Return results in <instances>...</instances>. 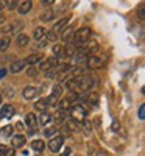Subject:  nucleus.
<instances>
[{
	"instance_id": "nucleus-23",
	"label": "nucleus",
	"mask_w": 145,
	"mask_h": 156,
	"mask_svg": "<svg viewBox=\"0 0 145 156\" xmlns=\"http://www.w3.org/2000/svg\"><path fill=\"white\" fill-rule=\"evenodd\" d=\"M9 42H11L9 37H2L0 39V51H5L9 47Z\"/></svg>"
},
{
	"instance_id": "nucleus-13",
	"label": "nucleus",
	"mask_w": 145,
	"mask_h": 156,
	"mask_svg": "<svg viewBox=\"0 0 145 156\" xmlns=\"http://www.w3.org/2000/svg\"><path fill=\"white\" fill-rule=\"evenodd\" d=\"M28 42H30V37L25 34V33H20L19 36H17V39H16V44L19 45V47H25V45H28Z\"/></svg>"
},
{
	"instance_id": "nucleus-43",
	"label": "nucleus",
	"mask_w": 145,
	"mask_h": 156,
	"mask_svg": "<svg viewBox=\"0 0 145 156\" xmlns=\"http://www.w3.org/2000/svg\"><path fill=\"white\" fill-rule=\"evenodd\" d=\"M51 3H53L51 0H44V2H42V5H51Z\"/></svg>"
},
{
	"instance_id": "nucleus-22",
	"label": "nucleus",
	"mask_w": 145,
	"mask_h": 156,
	"mask_svg": "<svg viewBox=\"0 0 145 156\" xmlns=\"http://www.w3.org/2000/svg\"><path fill=\"white\" fill-rule=\"evenodd\" d=\"M58 106H59V111H67V108L70 106V101L67 98H62L58 101Z\"/></svg>"
},
{
	"instance_id": "nucleus-46",
	"label": "nucleus",
	"mask_w": 145,
	"mask_h": 156,
	"mask_svg": "<svg viewBox=\"0 0 145 156\" xmlns=\"http://www.w3.org/2000/svg\"><path fill=\"white\" fill-rule=\"evenodd\" d=\"M2 8H5V2H3V0H0V9H2Z\"/></svg>"
},
{
	"instance_id": "nucleus-6",
	"label": "nucleus",
	"mask_w": 145,
	"mask_h": 156,
	"mask_svg": "<svg viewBox=\"0 0 145 156\" xmlns=\"http://www.w3.org/2000/svg\"><path fill=\"white\" fill-rule=\"evenodd\" d=\"M14 108L11 105H3V108L0 109V119H11L12 115H14Z\"/></svg>"
},
{
	"instance_id": "nucleus-26",
	"label": "nucleus",
	"mask_w": 145,
	"mask_h": 156,
	"mask_svg": "<svg viewBox=\"0 0 145 156\" xmlns=\"http://www.w3.org/2000/svg\"><path fill=\"white\" fill-rule=\"evenodd\" d=\"M55 117L59 122H65V119H67V111H58Z\"/></svg>"
},
{
	"instance_id": "nucleus-9",
	"label": "nucleus",
	"mask_w": 145,
	"mask_h": 156,
	"mask_svg": "<svg viewBox=\"0 0 145 156\" xmlns=\"http://www.w3.org/2000/svg\"><path fill=\"white\" fill-rule=\"evenodd\" d=\"M25 142H27V139H25L23 134H17V136H12V142H11V145L12 148H20L25 145Z\"/></svg>"
},
{
	"instance_id": "nucleus-45",
	"label": "nucleus",
	"mask_w": 145,
	"mask_h": 156,
	"mask_svg": "<svg viewBox=\"0 0 145 156\" xmlns=\"http://www.w3.org/2000/svg\"><path fill=\"white\" fill-rule=\"evenodd\" d=\"M5 22V16L2 14V12H0V23H3Z\"/></svg>"
},
{
	"instance_id": "nucleus-18",
	"label": "nucleus",
	"mask_w": 145,
	"mask_h": 156,
	"mask_svg": "<svg viewBox=\"0 0 145 156\" xmlns=\"http://www.w3.org/2000/svg\"><path fill=\"white\" fill-rule=\"evenodd\" d=\"M44 140H41V139H34L33 142H31V148L33 150H36V151H42L44 150Z\"/></svg>"
},
{
	"instance_id": "nucleus-21",
	"label": "nucleus",
	"mask_w": 145,
	"mask_h": 156,
	"mask_svg": "<svg viewBox=\"0 0 145 156\" xmlns=\"http://www.w3.org/2000/svg\"><path fill=\"white\" fill-rule=\"evenodd\" d=\"M53 16H55V12L51 11V9H47V11H44L42 14H41V20L42 22H48V20L53 19Z\"/></svg>"
},
{
	"instance_id": "nucleus-29",
	"label": "nucleus",
	"mask_w": 145,
	"mask_h": 156,
	"mask_svg": "<svg viewBox=\"0 0 145 156\" xmlns=\"http://www.w3.org/2000/svg\"><path fill=\"white\" fill-rule=\"evenodd\" d=\"M56 131H58L56 128H48V129H45V131H44V134H45V137H51V136L56 134Z\"/></svg>"
},
{
	"instance_id": "nucleus-48",
	"label": "nucleus",
	"mask_w": 145,
	"mask_h": 156,
	"mask_svg": "<svg viewBox=\"0 0 145 156\" xmlns=\"http://www.w3.org/2000/svg\"><path fill=\"white\" fill-rule=\"evenodd\" d=\"M39 156H41V154H39Z\"/></svg>"
},
{
	"instance_id": "nucleus-36",
	"label": "nucleus",
	"mask_w": 145,
	"mask_h": 156,
	"mask_svg": "<svg viewBox=\"0 0 145 156\" xmlns=\"http://www.w3.org/2000/svg\"><path fill=\"white\" fill-rule=\"evenodd\" d=\"M61 50H62V47H61V45H55V47H53V53H55L56 56H59Z\"/></svg>"
},
{
	"instance_id": "nucleus-15",
	"label": "nucleus",
	"mask_w": 145,
	"mask_h": 156,
	"mask_svg": "<svg viewBox=\"0 0 145 156\" xmlns=\"http://www.w3.org/2000/svg\"><path fill=\"white\" fill-rule=\"evenodd\" d=\"M47 100L45 98H41V100H37L36 103H34V109L36 111H41V112H45V109H47Z\"/></svg>"
},
{
	"instance_id": "nucleus-35",
	"label": "nucleus",
	"mask_w": 145,
	"mask_h": 156,
	"mask_svg": "<svg viewBox=\"0 0 145 156\" xmlns=\"http://www.w3.org/2000/svg\"><path fill=\"white\" fill-rule=\"evenodd\" d=\"M65 98H67V100L72 103L73 100H78V94H75V92H70V94H69V97H65Z\"/></svg>"
},
{
	"instance_id": "nucleus-5",
	"label": "nucleus",
	"mask_w": 145,
	"mask_h": 156,
	"mask_svg": "<svg viewBox=\"0 0 145 156\" xmlns=\"http://www.w3.org/2000/svg\"><path fill=\"white\" fill-rule=\"evenodd\" d=\"M36 95H37V89L33 86H27L22 90V97L25 100H33V98H36Z\"/></svg>"
},
{
	"instance_id": "nucleus-14",
	"label": "nucleus",
	"mask_w": 145,
	"mask_h": 156,
	"mask_svg": "<svg viewBox=\"0 0 145 156\" xmlns=\"http://www.w3.org/2000/svg\"><path fill=\"white\" fill-rule=\"evenodd\" d=\"M41 55H39V53H31L30 56H27V59H23L25 61V64H27V66H28V64H31V66H33V64H37L39 61H41Z\"/></svg>"
},
{
	"instance_id": "nucleus-39",
	"label": "nucleus",
	"mask_w": 145,
	"mask_h": 156,
	"mask_svg": "<svg viewBox=\"0 0 145 156\" xmlns=\"http://www.w3.org/2000/svg\"><path fill=\"white\" fill-rule=\"evenodd\" d=\"M2 31H3V33H9V31H11V25H5Z\"/></svg>"
},
{
	"instance_id": "nucleus-16",
	"label": "nucleus",
	"mask_w": 145,
	"mask_h": 156,
	"mask_svg": "<svg viewBox=\"0 0 145 156\" xmlns=\"http://www.w3.org/2000/svg\"><path fill=\"white\" fill-rule=\"evenodd\" d=\"M33 37L36 39V41H41L42 37H45V28H44V27H37V28H34V31H33Z\"/></svg>"
},
{
	"instance_id": "nucleus-7",
	"label": "nucleus",
	"mask_w": 145,
	"mask_h": 156,
	"mask_svg": "<svg viewBox=\"0 0 145 156\" xmlns=\"http://www.w3.org/2000/svg\"><path fill=\"white\" fill-rule=\"evenodd\" d=\"M27 66V64H25V61L23 59H17V61H14L11 64V67H9V72L11 73H19V72H22L23 70V67Z\"/></svg>"
},
{
	"instance_id": "nucleus-3",
	"label": "nucleus",
	"mask_w": 145,
	"mask_h": 156,
	"mask_svg": "<svg viewBox=\"0 0 145 156\" xmlns=\"http://www.w3.org/2000/svg\"><path fill=\"white\" fill-rule=\"evenodd\" d=\"M92 84H94V80H92L90 76H78L76 78V87H80L81 90H89L92 87Z\"/></svg>"
},
{
	"instance_id": "nucleus-19",
	"label": "nucleus",
	"mask_w": 145,
	"mask_h": 156,
	"mask_svg": "<svg viewBox=\"0 0 145 156\" xmlns=\"http://www.w3.org/2000/svg\"><path fill=\"white\" fill-rule=\"evenodd\" d=\"M61 94H62V86H61V84H55L53 89H51V97L58 100V98L61 97Z\"/></svg>"
},
{
	"instance_id": "nucleus-10",
	"label": "nucleus",
	"mask_w": 145,
	"mask_h": 156,
	"mask_svg": "<svg viewBox=\"0 0 145 156\" xmlns=\"http://www.w3.org/2000/svg\"><path fill=\"white\" fill-rule=\"evenodd\" d=\"M87 66L90 69H100L103 66V61L98 58V56H89L87 58Z\"/></svg>"
},
{
	"instance_id": "nucleus-37",
	"label": "nucleus",
	"mask_w": 145,
	"mask_h": 156,
	"mask_svg": "<svg viewBox=\"0 0 145 156\" xmlns=\"http://www.w3.org/2000/svg\"><path fill=\"white\" fill-rule=\"evenodd\" d=\"M56 39V34L53 33V31H50L48 34H47V41H55Z\"/></svg>"
},
{
	"instance_id": "nucleus-20",
	"label": "nucleus",
	"mask_w": 145,
	"mask_h": 156,
	"mask_svg": "<svg viewBox=\"0 0 145 156\" xmlns=\"http://www.w3.org/2000/svg\"><path fill=\"white\" fill-rule=\"evenodd\" d=\"M62 31H64V33H62V41H65V42H67L69 39L73 36V28H72V27H65Z\"/></svg>"
},
{
	"instance_id": "nucleus-17",
	"label": "nucleus",
	"mask_w": 145,
	"mask_h": 156,
	"mask_svg": "<svg viewBox=\"0 0 145 156\" xmlns=\"http://www.w3.org/2000/svg\"><path fill=\"white\" fill-rule=\"evenodd\" d=\"M36 122H37V117H36L33 112H30V114L25 115V123H27L30 128H33V126L36 125Z\"/></svg>"
},
{
	"instance_id": "nucleus-38",
	"label": "nucleus",
	"mask_w": 145,
	"mask_h": 156,
	"mask_svg": "<svg viewBox=\"0 0 145 156\" xmlns=\"http://www.w3.org/2000/svg\"><path fill=\"white\" fill-rule=\"evenodd\" d=\"M8 153V148L5 147V145H0V156H3V154H6Z\"/></svg>"
},
{
	"instance_id": "nucleus-1",
	"label": "nucleus",
	"mask_w": 145,
	"mask_h": 156,
	"mask_svg": "<svg viewBox=\"0 0 145 156\" xmlns=\"http://www.w3.org/2000/svg\"><path fill=\"white\" fill-rule=\"evenodd\" d=\"M90 28L87 27H83L80 28L76 33H73V37H72V42H73V47H83L90 37Z\"/></svg>"
},
{
	"instance_id": "nucleus-34",
	"label": "nucleus",
	"mask_w": 145,
	"mask_h": 156,
	"mask_svg": "<svg viewBox=\"0 0 145 156\" xmlns=\"http://www.w3.org/2000/svg\"><path fill=\"white\" fill-rule=\"evenodd\" d=\"M83 126H84V131L86 133H90V129H92V125H90V122H83Z\"/></svg>"
},
{
	"instance_id": "nucleus-47",
	"label": "nucleus",
	"mask_w": 145,
	"mask_h": 156,
	"mask_svg": "<svg viewBox=\"0 0 145 156\" xmlns=\"http://www.w3.org/2000/svg\"><path fill=\"white\" fill-rule=\"evenodd\" d=\"M2 98H3V95H2V92H0V103H2Z\"/></svg>"
},
{
	"instance_id": "nucleus-12",
	"label": "nucleus",
	"mask_w": 145,
	"mask_h": 156,
	"mask_svg": "<svg viewBox=\"0 0 145 156\" xmlns=\"http://www.w3.org/2000/svg\"><path fill=\"white\" fill-rule=\"evenodd\" d=\"M51 120H53V115H51V114H48L47 111L45 112H41V115H39V122H41L42 125H50L51 123Z\"/></svg>"
},
{
	"instance_id": "nucleus-40",
	"label": "nucleus",
	"mask_w": 145,
	"mask_h": 156,
	"mask_svg": "<svg viewBox=\"0 0 145 156\" xmlns=\"http://www.w3.org/2000/svg\"><path fill=\"white\" fill-rule=\"evenodd\" d=\"M70 151H72L70 148H64V153H62L61 156H69V154H70Z\"/></svg>"
},
{
	"instance_id": "nucleus-8",
	"label": "nucleus",
	"mask_w": 145,
	"mask_h": 156,
	"mask_svg": "<svg viewBox=\"0 0 145 156\" xmlns=\"http://www.w3.org/2000/svg\"><path fill=\"white\" fill-rule=\"evenodd\" d=\"M69 17H64V19H61L59 22H56L55 25H53V30H51V31H53L55 34H58V33H61L65 27H67V23H69Z\"/></svg>"
},
{
	"instance_id": "nucleus-2",
	"label": "nucleus",
	"mask_w": 145,
	"mask_h": 156,
	"mask_svg": "<svg viewBox=\"0 0 145 156\" xmlns=\"http://www.w3.org/2000/svg\"><path fill=\"white\" fill-rule=\"evenodd\" d=\"M70 115H72V119L73 122H84L86 120V109L80 105H75L72 109H70Z\"/></svg>"
},
{
	"instance_id": "nucleus-33",
	"label": "nucleus",
	"mask_w": 145,
	"mask_h": 156,
	"mask_svg": "<svg viewBox=\"0 0 145 156\" xmlns=\"http://www.w3.org/2000/svg\"><path fill=\"white\" fill-rule=\"evenodd\" d=\"M67 128L70 129V131H76V122H73V120H70V122L67 123Z\"/></svg>"
},
{
	"instance_id": "nucleus-28",
	"label": "nucleus",
	"mask_w": 145,
	"mask_h": 156,
	"mask_svg": "<svg viewBox=\"0 0 145 156\" xmlns=\"http://www.w3.org/2000/svg\"><path fill=\"white\" fill-rule=\"evenodd\" d=\"M2 134H3V136H11V134H12V126H11V125L3 126V129H2Z\"/></svg>"
},
{
	"instance_id": "nucleus-42",
	"label": "nucleus",
	"mask_w": 145,
	"mask_h": 156,
	"mask_svg": "<svg viewBox=\"0 0 145 156\" xmlns=\"http://www.w3.org/2000/svg\"><path fill=\"white\" fill-rule=\"evenodd\" d=\"M5 156H16V153H14V150H8V153Z\"/></svg>"
},
{
	"instance_id": "nucleus-32",
	"label": "nucleus",
	"mask_w": 145,
	"mask_h": 156,
	"mask_svg": "<svg viewBox=\"0 0 145 156\" xmlns=\"http://www.w3.org/2000/svg\"><path fill=\"white\" fill-rule=\"evenodd\" d=\"M27 73H28L30 76H37V67H30V69L27 70Z\"/></svg>"
},
{
	"instance_id": "nucleus-4",
	"label": "nucleus",
	"mask_w": 145,
	"mask_h": 156,
	"mask_svg": "<svg viewBox=\"0 0 145 156\" xmlns=\"http://www.w3.org/2000/svg\"><path fill=\"white\" fill-rule=\"evenodd\" d=\"M62 136H55V137H51L50 142H48V148L50 151H53V153H58L62 147Z\"/></svg>"
},
{
	"instance_id": "nucleus-24",
	"label": "nucleus",
	"mask_w": 145,
	"mask_h": 156,
	"mask_svg": "<svg viewBox=\"0 0 145 156\" xmlns=\"http://www.w3.org/2000/svg\"><path fill=\"white\" fill-rule=\"evenodd\" d=\"M65 87H67L69 90H75V87H76V78H69V80L65 81Z\"/></svg>"
},
{
	"instance_id": "nucleus-44",
	"label": "nucleus",
	"mask_w": 145,
	"mask_h": 156,
	"mask_svg": "<svg viewBox=\"0 0 145 156\" xmlns=\"http://www.w3.org/2000/svg\"><path fill=\"white\" fill-rule=\"evenodd\" d=\"M5 75H6V70H3V69H2V70H0V78H3Z\"/></svg>"
},
{
	"instance_id": "nucleus-30",
	"label": "nucleus",
	"mask_w": 145,
	"mask_h": 156,
	"mask_svg": "<svg viewBox=\"0 0 145 156\" xmlns=\"http://www.w3.org/2000/svg\"><path fill=\"white\" fill-rule=\"evenodd\" d=\"M111 128H112V131H114V133H118V131H120V123H118V120H112Z\"/></svg>"
},
{
	"instance_id": "nucleus-31",
	"label": "nucleus",
	"mask_w": 145,
	"mask_h": 156,
	"mask_svg": "<svg viewBox=\"0 0 145 156\" xmlns=\"http://www.w3.org/2000/svg\"><path fill=\"white\" fill-rule=\"evenodd\" d=\"M139 119H140V120L145 119V105H140V106H139Z\"/></svg>"
},
{
	"instance_id": "nucleus-27",
	"label": "nucleus",
	"mask_w": 145,
	"mask_h": 156,
	"mask_svg": "<svg viewBox=\"0 0 145 156\" xmlns=\"http://www.w3.org/2000/svg\"><path fill=\"white\" fill-rule=\"evenodd\" d=\"M94 105V106H97V94H94V92H90L89 94V97H87V105Z\"/></svg>"
},
{
	"instance_id": "nucleus-25",
	"label": "nucleus",
	"mask_w": 145,
	"mask_h": 156,
	"mask_svg": "<svg viewBox=\"0 0 145 156\" xmlns=\"http://www.w3.org/2000/svg\"><path fill=\"white\" fill-rule=\"evenodd\" d=\"M5 6L12 11V9H16L19 6V2H16V0H8V2H5Z\"/></svg>"
},
{
	"instance_id": "nucleus-41",
	"label": "nucleus",
	"mask_w": 145,
	"mask_h": 156,
	"mask_svg": "<svg viewBox=\"0 0 145 156\" xmlns=\"http://www.w3.org/2000/svg\"><path fill=\"white\" fill-rule=\"evenodd\" d=\"M97 156H108V153L104 151V150H100V151L97 153Z\"/></svg>"
},
{
	"instance_id": "nucleus-11",
	"label": "nucleus",
	"mask_w": 145,
	"mask_h": 156,
	"mask_svg": "<svg viewBox=\"0 0 145 156\" xmlns=\"http://www.w3.org/2000/svg\"><path fill=\"white\" fill-rule=\"evenodd\" d=\"M31 6H33V3L30 2V0H25V2H22V3H19V6H17V9H19V12L23 16V14H27V12L31 9Z\"/></svg>"
}]
</instances>
